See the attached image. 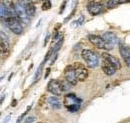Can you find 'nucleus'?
Here are the masks:
<instances>
[{
    "label": "nucleus",
    "mask_w": 130,
    "mask_h": 123,
    "mask_svg": "<svg viewBox=\"0 0 130 123\" xmlns=\"http://www.w3.org/2000/svg\"><path fill=\"white\" fill-rule=\"evenodd\" d=\"M63 104H64L65 107L68 109V111H70V112H76L80 108L81 99L78 98L75 94L69 93V94H66L64 96Z\"/></svg>",
    "instance_id": "nucleus-1"
},
{
    "label": "nucleus",
    "mask_w": 130,
    "mask_h": 123,
    "mask_svg": "<svg viewBox=\"0 0 130 123\" xmlns=\"http://www.w3.org/2000/svg\"><path fill=\"white\" fill-rule=\"evenodd\" d=\"M81 56L85 61L86 65L90 68H95L99 65V56L96 52L90 49H83L81 52Z\"/></svg>",
    "instance_id": "nucleus-2"
},
{
    "label": "nucleus",
    "mask_w": 130,
    "mask_h": 123,
    "mask_svg": "<svg viewBox=\"0 0 130 123\" xmlns=\"http://www.w3.org/2000/svg\"><path fill=\"white\" fill-rule=\"evenodd\" d=\"M88 40L90 41V43H92V45L97 47L98 49H104V50L113 49V46L107 44L105 42V40L102 38V36L95 35V34H90V35H88Z\"/></svg>",
    "instance_id": "nucleus-3"
},
{
    "label": "nucleus",
    "mask_w": 130,
    "mask_h": 123,
    "mask_svg": "<svg viewBox=\"0 0 130 123\" xmlns=\"http://www.w3.org/2000/svg\"><path fill=\"white\" fill-rule=\"evenodd\" d=\"M5 25L12 31L14 34H21L23 32V26L21 24V22L19 21L18 18H14V17H9L7 19V21L5 22Z\"/></svg>",
    "instance_id": "nucleus-4"
},
{
    "label": "nucleus",
    "mask_w": 130,
    "mask_h": 123,
    "mask_svg": "<svg viewBox=\"0 0 130 123\" xmlns=\"http://www.w3.org/2000/svg\"><path fill=\"white\" fill-rule=\"evenodd\" d=\"M73 68L75 71V75L78 81H85L88 78V69L86 68V66H84L80 62H75L73 64Z\"/></svg>",
    "instance_id": "nucleus-5"
},
{
    "label": "nucleus",
    "mask_w": 130,
    "mask_h": 123,
    "mask_svg": "<svg viewBox=\"0 0 130 123\" xmlns=\"http://www.w3.org/2000/svg\"><path fill=\"white\" fill-rule=\"evenodd\" d=\"M64 78H65V80H66L68 83H70L72 86L77 85L78 80H77L76 75H75V71H74L73 65H68V66H66V68L64 69Z\"/></svg>",
    "instance_id": "nucleus-6"
},
{
    "label": "nucleus",
    "mask_w": 130,
    "mask_h": 123,
    "mask_svg": "<svg viewBox=\"0 0 130 123\" xmlns=\"http://www.w3.org/2000/svg\"><path fill=\"white\" fill-rule=\"evenodd\" d=\"M14 10H15V14L17 18L19 19V21L21 23H25L27 24L29 22V15L27 14V12L25 11V9L17 2L16 4H14Z\"/></svg>",
    "instance_id": "nucleus-7"
},
{
    "label": "nucleus",
    "mask_w": 130,
    "mask_h": 123,
    "mask_svg": "<svg viewBox=\"0 0 130 123\" xmlns=\"http://www.w3.org/2000/svg\"><path fill=\"white\" fill-rule=\"evenodd\" d=\"M47 90L50 93H52L53 95H55V96H60L63 93L59 80H55V79H52L48 82Z\"/></svg>",
    "instance_id": "nucleus-8"
},
{
    "label": "nucleus",
    "mask_w": 130,
    "mask_h": 123,
    "mask_svg": "<svg viewBox=\"0 0 130 123\" xmlns=\"http://www.w3.org/2000/svg\"><path fill=\"white\" fill-rule=\"evenodd\" d=\"M104 9V6L102 3L97 2V1H91L88 3L87 5V11L89 12V14L95 16L100 14Z\"/></svg>",
    "instance_id": "nucleus-9"
},
{
    "label": "nucleus",
    "mask_w": 130,
    "mask_h": 123,
    "mask_svg": "<svg viewBox=\"0 0 130 123\" xmlns=\"http://www.w3.org/2000/svg\"><path fill=\"white\" fill-rule=\"evenodd\" d=\"M18 3L25 9V11L27 12L29 17H33L35 15L36 8L32 0H18Z\"/></svg>",
    "instance_id": "nucleus-10"
},
{
    "label": "nucleus",
    "mask_w": 130,
    "mask_h": 123,
    "mask_svg": "<svg viewBox=\"0 0 130 123\" xmlns=\"http://www.w3.org/2000/svg\"><path fill=\"white\" fill-rule=\"evenodd\" d=\"M102 59H104V60H106L108 63H110L116 70H118V69H120L122 67V65H121V63L119 61V59L117 57L113 56V55L107 53V52H104L102 54Z\"/></svg>",
    "instance_id": "nucleus-11"
},
{
    "label": "nucleus",
    "mask_w": 130,
    "mask_h": 123,
    "mask_svg": "<svg viewBox=\"0 0 130 123\" xmlns=\"http://www.w3.org/2000/svg\"><path fill=\"white\" fill-rule=\"evenodd\" d=\"M9 52V41L5 34L0 31V55H6Z\"/></svg>",
    "instance_id": "nucleus-12"
},
{
    "label": "nucleus",
    "mask_w": 130,
    "mask_h": 123,
    "mask_svg": "<svg viewBox=\"0 0 130 123\" xmlns=\"http://www.w3.org/2000/svg\"><path fill=\"white\" fill-rule=\"evenodd\" d=\"M119 52L123 58V60L127 64V66L130 68V48L123 44L119 45Z\"/></svg>",
    "instance_id": "nucleus-13"
},
{
    "label": "nucleus",
    "mask_w": 130,
    "mask_h": 123,
    "mask_svg": "<svg viewBox=\"0 0 130 123\" xmlns=\"http://www.w3.org/2000/svg\"><path fill=\"white\" fill-rule=\"evenodd\" d=\"M101 68H102V71H103L107 76H112V75L115 74V72H116V69L114 68L113 66H112L110 63H108L106 60H104V59H102Z\"/></svg>",
    "instance_id": "nucleus-14"
},
{
    "label": "nucleus",
    "mask_w": 130,
    "mask_h": 123,
    "mask_svg": "<svg viewBox=\"0 0 130 123\" xmlns=\"http://www.w3.org/2000/svg\"><path fill=\"white\" fill-rule=\"evenodd\" d=\"M102 38L105 40V42L111 46H113L118 42V38L117 36L114 34L113 32H105L103 35H102Z\"/></svg>",
    "instance_id": "nucleus-15"
},
{
    "label": "nucleus",
    "mask_w": 130,
    "mask_h": 123,
    "mask_svg": "<svg viewBox=\"0 0 130 123\" xmlns=\"http://www.w3.org/2000/svg\"><path fill=\"white\" fill-rule=\"evenodd\" d=\"M0 2L8 9L11 17L17 18L16 14H15V10H14V2H13V0H0Z\"/></svg>",
    "instance_id": "nucleus-16"
},
{
    "label": "nucleus",
    "mask_w": 130,
    "mask_h": 123,
    "mask_svg": "<svg viewBox=\"0 0 130 123\" xmlns=\"http://www.w3.org/2000/svg\"><path fill=\"white\" fill-rule=\"evenodd\" d=\"M9 17H11V15H10L8 9L0 2V21H1L3 24H5V22L7 21V19H8Z\"/></svg>",
    "instance_id": "nucleus-17"
},
{
    "label": "nucleus",
    "mask_w": 130,
    "mask_h": 123,
    "mask_svg": "<svg viewBox=\"0 0 130 123\" xmlns=\"http://www.w3.org/2000/svg\"><path fill=\"white\" fill-rule=\"evenodd\" d=\"M48 103L50 104V106L53 109H60L61 108V102L59 101V99L56 96H51L48 98Z\"/></svg>",
    "instance_id": "nucleus-18"
},
{
    "label": "nucleus",
    "mask_w": 130,
    "mask_h": 123,
    "mask_svg": "<svg viewBox=\"0 0 130 123\" xmlns=\"http://www.w3.org/2000/svg\"><path fill=\"white\" fill-rule=\"evenodd\" d=\"M130 0H108L107 2V8L111 9V8H114L120 4H123V3H127L129 2Z\"/></svg>",
    "instance_id": "nucleus-19"
},
{
    "label": "nucleus",
    "mask_w": 130,
    "mask_h": 123,
    "mask_svg": "<svg viewBox=\"0 0 130 123\" xmlns=\"http://www.w3.org/2000/svg\"><path fill=\"white\" fill-rule=\"evenodd\" d=\"M59 82H60V85H61V88H62V91L65 92V91H69L70 90V88H71V84L70 83H68L66 80H59Z\"/></svg>",
    "instance_id": "nucleus-20"
},
{
    "label": "nucleus",
    "mask_w": 130,
    "mask_h": 123,
    "mask_svg": "<svg viewBox=\"0 0 130 123\" xmlns=\"http://www.w3.org/2000/svg\"><path fill=\"white\" fill-rule=\"evenodd\" d=\"M51 8V1L50 0H44L42 4V10H49Z\"/></svg>",
    "instance_id": "nucleus-21"
},
{
    "label": "nucleus",
    "mask_w": 130,
    "mask_h": 123,
    "mask_svg": "<svg viewBox=\"0 0 130 123\" xmlns=\"http://www.w3.org/2000/svg\"><path fill=\"white\" fill-rule=\"evenodd\" d=\"M35 121H36V118H35L34 116H29V117H27V118L24 120L23 123H34Z\"/></svg>",
    "instance_id": "nucleus-22"
},
{
    "label": "nucleus",
    "mask_w": 130,
    "mask_h": 123,
    "mask_svg": "<svg viewBox=\"0 0 130 123\" xmlns=\"http://www.w3.org/2000/svg\"><path fill=\"white\" fill-rule=\"evenodd\" d=\"M83 21H84V17H83V16H81V17H80V19H78L77 21H75L73 24H76V25H81Z\"/></svg>",
    "instance_id": "nucleus-23"
},
{
    "label": "nucleus",
    "mask_w": 130,
    "mask_h": 123,
    "mask_svg": "<svg viewBox=\"0 0 130 123\" xmlns=\"http://www.w3.org/2000/svg\"><path fill=\"white\" fill-rule=\"evenodd\" d=\"M26 113H27V111H26V112H24L23 114H21V115H20V116L18 117V119H17L16 123H20V122H21V121H22V119H23V117H24V116L26 115Z\"/></svg>",
    "instance_id": "nucleus-24"
},
{
    "label": "nucleus",
    "mask_w": 130,
    "mask_h": 123,
    "mask_svg": "<svg viewBox=\"0 0 130 123\" xmlns=\"http://www.w3.org/2000/svg\"><path fill=\"white\" fill-rule=\"evenodd\" d=\"M65 5H66V1H64V2H63V4L61 5V9H60V11H59V13H62V12L64 11Z\"/></svg>",
    "instance_id": "nucleus-25"
},
{
    "label": "nucleus",
    "mask_w": 130,
    "mask_h": 123,
    "mask_svg": "<svg viewBox=\"0 0 130 123\" xmlns=\"http://www.w3.org/2000/svg\"><path fill=\"white\" fill-rule=\"evenodd\" d=\"M16 103H17V101L15 100V99H14V100L11 102V106H15V105H16Z\"/></svg>",
    "instance_id": "nucleus-26"
},
{
    "label": "nucleus",
    "mask_w": 130,
    "mask_h": 123,
    "mask_svg": "<svg viewBox=\"0 0 130 123\" xmlns=\"http://www.w3.org/2000/svg\"><path fill=\"white\" fill-rule=\"evenodd\" d=\"M9 118H10V116H7V117H6V119H5V120H4V122H3V123H6V122H8V120H9Z\"/></svg>",
    "instance_id": "nucleus-27"
},
{
    "label": "nucleus",
    "mask_w": 130,
    "mask_h": 123,
    "mask_svg": "<svg viewBox=\"0 0 130 123\" xmlns=\"http://www.w3.org/2000/svg\"><path fill=\"white\" fill-rule=\"evenodd\" d=\"M37 123H43V122H37Z\"/></svg>",
    "instance_id": "nucleus-28"
},
{
    "label": "nucleus",
    "mask_w": 130,
    "mask_h": 123,
    "mask_svg": "<svg viewBox=\"0 0 130 123\" xmlns=\"http://www.w3.org/2000/svg\"><path fill=\"white\" fill-rule=\"evenodd\" d=\"M0 114H1V113H0Z\"/></svg>",
    "instance_id": "nucleus-29"
}]
</instances>
